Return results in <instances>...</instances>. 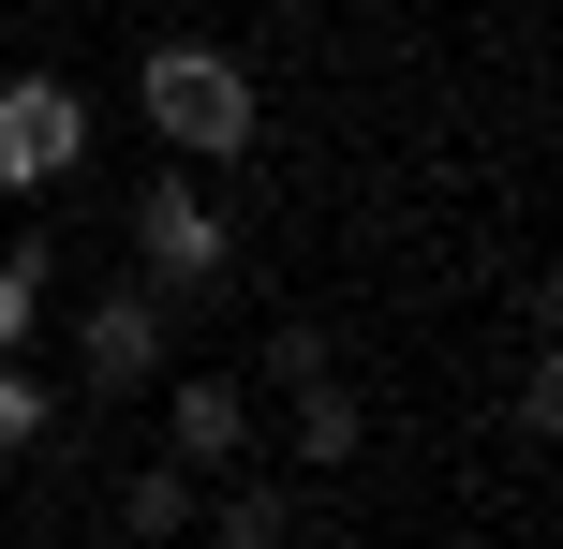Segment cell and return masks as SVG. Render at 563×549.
Here are the masks:
<instances>
[{
	"mask_svg": "<svg viewBox=\"0 0 563 549\" xmlns=\"http://www.w3.org/2000/svg\"><path fill=\"white\" fill-rule=\"evenodd\" d=\"M134 119H148V134H164L178 149V164H238V149H253V59H238V45H194V30H178V45H148L134 59Z\"/></svg>",
	"mask_w": 563,
	"mask_h": 549,
	"instance_id": "6da1fadb",
	"label": "cell"
},
{
	"mask_svg": "<svg viewBox=\"0 0 563 549\" xmlns=\"http://www.w3.org/2000/svg\"><path fill=\"white\" fill-rule=\"evenodd\" d=\"M134 283L164 297V312H208V297L238 283V223L208 208V178H194V164H164V178L134 194Z\"/></svg>",
	"mask_w": 563,
	"mask_h": 549,
	"instance_id": "7a4b0ae2",
	"label": "cell"
},
{
	"mask_svg": "<svg viewBox=\"0 0 563 549\" xmlns=\"http://www.w3.org/2000/svg\"><path fill=\"white\" fill-rule=\"evenodd\" d=\"M164 372H178V312L148 283H104L75 312V386L89 402H134V386H164Z\"/></svg>",
	"mask_w": 563,
	"mask_h": 549,
	"instance_id": "3957f363",
	"label": "cell"
},
{
	"mask_svg": "<svg viewBox=\"0 0 563 549\" xmlns=\"http://www.w3.org/2000/svg\"><path fill=\"white\" fill-rule=\"evenodd\" d=\"M75 164H89L75 75H0V194H59Z\"/></svg>",
	"mask_w": 563,
	"mask_h": 549,
	"instance_id": "277c9868",
	"label": "cell"
},
{
	"mask_svg": "<svg viewBox=\"0 0 563 549\" xmlns=\"http://www.w3.org/2000/svg\"><path fill=\"white\" fill-rule=\"evenodd\" d=\"M164 461H194V475H223V461H253V372H164Z\"/></svg>",
	"mask_w": 563,
	"mask_h": 549,
	"instance_id": "5b68a950",
	"label": "cell"
},
{
	"mask_svg": "<svg viewBox=\"0 0 563 549\" xmlns=\"http://www.w3.org/2000/svg\"><path fill=\"white\" fill-rule=\"evenodd\" d=\"M194 535H208V549H297V491L238 461V491H208V505H194Z\"/></svg>",
	"mask_w": 563,
	"mask_h": 549,
	"instance_id": "8992f818",
	"label": "cell"
},
{
	"mask_svg": "<svg viewBox=\"0 0 563 549\" xmlns=\"http://www.w3.org/2000/svg\"><path fill=\"white\" fill-rule=\"evenodd\" d=\"M282 402H297V431H282V446H297L311 475H341V461H356V446H371V402H356V386H341V372L282 386Z\"/></svg>",
	"mask_w": 563,
	"mask_h": 549,
	"instance_id": "52a82bcc",
	"label": "cell"
},
{
	"mask_svg": "<svg viewBox=\"0 0 563 549\" xmlns=\"http://www.w3.org/2000/svg\"><path fill=\"white\" fill-rule=\"evenodd\" d=\"M194 505H208L194 461H134V475H119V535H134V549H178V535H194Z\"/></svg>",
	"mask_w": 563,
	"mask_h": 549,
	"instance_id": "ba28073f",
	"label": "cell"
},
{
	"mask_svg": "<svg viewBox=\"0 0 563 549\" xmlns=\"http://www.w3.org/2000/svg\"><path fill=\"white\" fill-rule=\"evenodd\" d=\"M45 342V238H0V356Z\"/></svg>",
	"mask_w": 563,
	"mask_h": 549,
	"instance_id": "9c48e42d",
	"label": "cell"
},
{
	"mask_svg": "<svg viewBox=\"0 0 563 549\" xmlns=\"http://www.w3.org/2000/svg\"><path fill=\"white\" fill-rule=\"evenodd\" d=\"M45 431H59V386L30 372V356H0V461H30Z\"/></svg>",
	"mask_w": 563,
	"mask_h": 549,
	"instance_id": "30bf717a",
	"label": "cell"
},
{
	"mask_svg": "<svg viewBox=\"0 0 563 549\" xmlns=\"http://www.w3.org/2000/svg\"><path fill=\"white\" fill-rule=\"evenodd\" d=\"M253 372H267V386H311V372H341V342H327V327H267Z\"/></svg>",
	"mask_w": 563,
	"mask_h": 549,
	"instance_id": "8fae6325",
	"label": "cell"
}]
</instances>
